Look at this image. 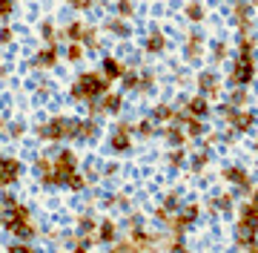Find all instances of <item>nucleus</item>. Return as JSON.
Returning a JSON list of instances; mask_svg holds the SVG:
<instances>
[{
    "mask_svg": "<svg viewBox=\"0 0 258 253\" xmlns=\"http://www.w3.org/2000/svg\"><path fill=\"white\" fill-rule=\"evenodd\" d=\"M0 225H3V207H0Z\"/></svg>",
    "mask_w": 258,
    "mask_h": 253,
    "instance_id": "47",
    "label": "nucleus"
},
{
    "mask_svg": "<svg viewBox=\"0 0 258 253\" xmlns=\"http://www.w3.org/2000/svg\"><path fill=\"white\" fill-rule=\"evenodd\" d=\"M232 130L235 132H249L252 130V124H255V115L252 113H235V118H232Z\"/></svg>",
    "mask_w": 258,
    "mask_h": 253,
    "instance_id": "19",
    "label": "nucleus"
},
{
    "mask_svg": "<svg viewBox=\"0 0 258 253\" xmlns=\"http://www.w3.org/2000/svg\"><path fill=\"white\" fill-rule=\"evenodd\" d=\"M221 92V81L215 75V69H201L198 72V95L204 98H212V95Z\"/></svg>",
    "mask_w": 258,
    "mask_h": 253,
    "instance_id": "5",
    "label": "nucleus"
},
{
    "mask_svg": "<svg viewBox=\"0 0 258 253\" xmlns=\"http://www.w3.org/2000/svg\"><path fill=\"white\" fill-rule=\"evenodd\" d=\"M244 101H247V92H244V86H238V89L230 95V104H232V107H241Z\"/></svg>",
    "mask_w": 258,
    "mask_h": 253,
    "instance_id": "34",
    "label": "nucleus"
},
{
    "mask_svg": "<svg viewBox=\"0 0 258 253\" xmlns=\"http://www.w3.org/2000/svg\"><path fill=\"white\" fill-rule=\"evenodd\" d=\"M166 49V35L161 32V29H149L147 40H144V52H149V55H161Z\"/></svg>",
    "mask_w": 258,
    "mask_h": 253,
    "instance_id": "8",
    "label": "nucleus"
},
{
    "mask_svg": "<svg viewBox=\"0 0 258 253\" xmlns=\"http://www.w3.org/2000/svg\"><path fill=\"white\" fill-rule=\"evenodd\" d=\"M86 3H95V0H86Z\"/></svg>",
    "mask_w": 258,
    "mask_h": 253,
    "instance_id": "48",
    "label": "nucleus"
},
{
    "mask_svg": "<svg viewBox=\"0 0 258 253\" xmlns=\"http://www.w3.org/2000/svg\"><path fill=\"white\" fill-rule=\"evenodd\" d=\"M115 15L123 20H129L132 15H135V3L132 0H115Z\"/></svg>",
    "mask_w": 258,
    "mask_h": 253,
    "instance_id": "22",
    "label": "nucleus"
},
{
    "mask_svg": "<svg viewBox=\"0 0 258 253\" xmlns=\"http://www.w3.org/2000/svg\"><path fill=\"white\" fill-rule=\"evenodd\" d=\"M101 72L106 81H118V78H123V64H120L118 58H103V64H101Z\"/></svg>",
    "mask_w": 258,
    "mask_h": 253,
    "instance_id": "11",
    "label": "nucleus"
},
{
    "mask_svg": "<svg viewBox=\"0 0 258 253\" xmlns=\"http://www.w3.org/2000/svg\"><path fill=\"white\" fill-rule=\"evenodd\" d=\"M106 32L115 35V38H129L132 35V26L123 18H112V20H106Z\"/></svg>",
    "mask_w": 258,
    "mask_h": 253,
    "instance_id": "18",
    "label": "nucleus"
},
{
    "mask_svg": "<svg viewBox=\"0 0 258 253\" xmlns=\"http://www.w3.org/2000/svg\"><path fill=\"white\" fill-rule=\"evenodd\" d=\"M184 15H186V20H189V23H201V20H204L201 0H189V3H186V9H184Z\"/></svg>",
    "mask_w": 258,
    "mask_h": 253,
    "instance_id": "20",
    "label": "nucleus"
},
{
    "mask_svg": "<svg viewBox=\"0 0 258 253\" xmlns=\"http://www.w3.org/2000/svg\"><path fill=\"white\" fill-rule=\"evenodd\" d=\"M57 61H60V49H57V43H43V46L37 49L35 55V69H55Z\"/></svg>",
    "mask_w": 258,
    "mask_h": 253,
    "instance_id": "4",
    "label": "nucleus"
},
{
    "mask_svg": "<svg viewBox=\"0 0 258 253\" xmlns=\"http://www.w3.org/2000/svg\"><path fill=\"white\" fill-rule=\"evenodd\" d=\"M210 52H212V61H215V64H221L224 58H227V43H221V40H215Z\"/></svg>",
    "mask_w": 258,
    "mask_h": 253,
    "instance_id": "31",
    "label": "nucleus"
},
{
    "mask_svg": "<svg viewBox=\"0 0 258 253\" xmlns=\"http://www.w3.org/2000/svg\"><path fill=\"white\" fill-rule=\"evenodd\" d=\"M66 6H72V9H78V12L92 9V3H86V0H66Z\"/></svg>",
    "mask_w": 258,
    "mask_h": 253,
    "instance_id": "37",
    "label": "nucleus"
},
{
    "mask_svg": "<svg viewBox=\"0 0 258 253\" xmlns=\"http://www.w3.org/2000/svg\"><path fill=\"white\" fill-rule=\"evenodd\" d=\"M66 187L69 190H83V178L78 176V173H72V176L66 178Z\"/></svg>",
    "mask_w": 258,
    "mask_h": 253,
    "instance_id": "35",
    "label": "nucleus"
},
{
    "mask_svg": "<svg viewBox=\"0 0 258 253\" xmlns=\"http://www.w3.org/2000/svg\"><path fill=\"white\" fill-rule=\"evenodd\" d=\"M6 230L18 239H32L35 236V227L29 225V219H18V222H6Z\"/></svg>",
    "mask_w": 258,
    "mask_h": 253,
    "instance_id": "15",
    "label": "nucleus"
},
{
    "mask_svg": "<svg viewBox=\"0 0 258 253\" xmlns=\"http://www.w3.org/2000/svg\"><path fill=\"white\" fill-rule=\"evenodd\" d=\"M98 104H101V113H112V115H115V113H120V107H123V95H120V92H106Z\"/></svg>",
    "mask_w": 258,
    "mask_h": 253,
    "instance_id": "16",
    "label": "nucleus"
},
{
    "mask_svg": "<svg viewBox=\"0 0 258 253\" xmlns=\"http://www.w3.org/2000/svg\"><path fill=\"white\" fill-rule=\"evenodd\" d=\"M152 121H155V124L175 121V110H172V107H166V104H161V107H155V110H152Z\"/></svg>",
    "mask_w": 258,
    "mask_h": 253,
    "instance_id": "21",
    "label": "nucleus"
},
{
    "mask_svg": "<svg viewBox=\"0 0 258 253\" xmlns=\"http://www.w3.org/2000/svg\"><path fill=\"white\" fill-rule=\"evenodd\" d=\"M135 130H138V135H144V138H147V135H152V132H155V121H152V118H149V121H141Z\"/></svg>",
    "mask_w": 258,
    "mask_h": 253,
    "instance_id": "33",
    "label": "nucleus"
},
{
    "mask_svg": "<svg viewBox=\"0 0 258 253\" xmlns=\"http://www.w3.org/2000/svg\"><path fill=\"white\" fill-rule=\"evenodd\" d=\"M9 132H12V138H20V135H23V124H12Z\"/></svg>",
    "mask_w": 258,
    "mask_h": 253,
    "instance_id": "42",
    "label": "nucleus"
},
{
    "mask_svg": "<svg viewBox=\"0 0 258 253\" xmlns=\"http://www.w3.org/2000/svg\"><path fill=\"white\" fill-rule=\"evenodd\" d=\"M195 219H198V207H195V205H186V207H181V216L175 219V233L181 236V233L186 230V227H189V225L195 222Z\"/></svg>",
    "mask_w": 258,
    "mask_h": 253,
    "instance_id": "13",
    "label": "nucleus"
},
{
    "mask_svg": "<svg viewBox=\"0 0 258 253\" xmlns=\"http://www.w3.org/2000/svg\"><path fill=\"white\" fill-rule=\"evenodd\" d=\"M106 92H109V81L103 78V72H81L72 84L75 101H101Z\"/></svg>",
    "mask_w": 258,
    "mask_h": 253,
    "instance_id": "1",
    "label": "nucleus"
},
{
    "mask_svg": "<svg viewBox=\"0 0 258 253\" xmlns=\"http://www.w3.org/2000/svg\"><path fill=\"white\" fill-rule=\"evenodd\" d=\"M83 32H86V23H83V20H72V23H66V29H63L66 43H81Z\"/></svg>",
    "mask_w": 258,
    "mask_h": 253,
    "instance_id": "17",
    "label": "nucleus"
},
{
    "mask_svg": "<svg viewBox=\"0 0 258 253\" xmlns=\"http://www.w3.org/2000/svg\"><path fill=\"white\" fill-rule=\"evenodd\" d=\"M40 38H43V43H57V29L52 20H43L40 23Z\"/></svg>",
    "mask_w": 258,
    "mask_h": 253,
    "instance_id": "23",
    "label": "nucleus"
},
{
    "mask_svg": "<svg viewBox=\"0 0 258 253\" xmlns=\"http://www.w3.org/2000/svg\"><path fill=\"white\" fill-rule=\"evenodd\" d=\"M123 89H129V92H138V72H123Z\"/></svg>",
    "mask_w": 258,
    "mask_h": 253,
    "instance_id": "30",
    "label": "nucleus"
},
{
    "mask_svg": "<svg viewBox=\"0 0 258 253\" xmlns=\"http://www.w3.org/2000/svg\"><path fill=\"white\" fill-rule=\"evenodd\" d=\"M218 207H221V210H230V207H232V198H230V196L218 198Z\"/></svg>",
    "mask_w": 258,
    "mask_h": 253,
    "instance_id": "43",
    "label": "nucleus"
},
{
    "mask_svg": "<svg viewBox=\"0 0 258 253\" xmlns=\"http://www.w3.org/2000/svg\"><path fill=\"white\" fill-rule=\"evenodd\" d=\"M224 178L230 184H235L238 190H249V176L244 173V167H227L224 170Z\"/></svg>",
    "mask_w": 258,
    "mask_h": 253,
    "instance_id": "14",
    "label": "nucleus"
},
{
    "mask_svg": "<svg viewBox=\"0 0 258 253\" xmlns=\"http://www.w3.org/2000/svg\"><path fill=\"white\" fill-rule=\"evenodd\" d=\"M98 239H101V242H115V239H118V227L112 225V222H103Z\"/></svg>",
    "mask_w": 258,
    "mask_h": 253,
    "instance_id": "29",
    "label": "nucleus"
},
{
    "mask_svg": "<svg viewBox=\"0 0 258 253\" xmlns=\"http://www.w3.org/2000/svg\"><path fill=\"white\" fill-rule=\"evenodd\" d=\"M12 40H15V32H12L9 26H0V43H3V46H9Z\"/></svg>",
    "mask_w": 258,
    "mask_h": 253,
    "instance_id": "36",
    "label": "nucleus"
},
{
    "mask_svg": "<svg viewBox=\"0 0 258 253\" xmlns=\"http://www.w3.org/2000/svg\"><path fill=\"white\" fill-rule=\"evenodd\" d=\"M232 18H235V23H238L241 35H247L249 32V18H252V3H249V0H235Z\"/></svg>",
    "mask_w": 258,
    "mask_h": 253,
    "instance_id": "7",
    "label": "nucleus"
},
{
    "mask_svg": "<svg viewBox=\"0 0 258 253\" xmlns=\"http://www.w3.org/2000/svg\"><path fill=\"white\" fill-rule=\"evenodd\" d=\"M20 178V161L18 159H0V187H12Z\"/></svg>",
    "mask_w": 258,
    "mask_h": 253,
    "instance_id": "6",
    "label": "nucleus"
},
{
    "mask_svg": "<svg viewBox=\"0 0 258 253\" xmlns=\"http://www.w3.org/2000/svg\"><path fill=\"white\" fill-rule=\"evenodd\" d=\"M83 49H89V52H95V49L101 46V43H98V29L95 26H86V32H83Z\"/></svg>",
    "mask_w": 258,
    "mask_h": 253,
    "instance_id": "24",
    "label": "nucleus"
},
{
    "mask_svg": "<svg viewBox=\"0 0 258 253\" xmlns=\"http://www.w3.org/2000/svg\"><path fill=\"white\" fill-rule=\"evenodd\" d=\"M186 113L192 115V118H207V115H210V101H207V98H204V95H195V98H189V101H186Z\"/></svg>",
    "mask_w": 258,
    "mask_h": 253,
    "instance_id": "10",
    "label": "nucleus"
},
{
    "mask_svg": "<svg viewBox=\"0 0 258 253\" xmlns=\"http://www.w3.org/2000/svg\"><path fill=\"white\" fill-rule=\"evenodd\" d=\"M164 207H166V213H172V210H178V196H169L164 201Z\"/></svg>",
    "mask_w": 258,
    "mask_h": 253,
    "instance_id": "40",
    "label": "nucleus"
},
{
    "mask_svg": "<svg viewBox=\"0 0 258 253\" xmlns=\"http://www.w3.org/2000/svg\"><path fill=\"white\" fill-rule=\"evenodd\" d=\"M86 244H89V242H83V244H78V247H75V253H89V247H86Z\"/></svg>",
    "mask_w": 258,
    "mask_h": 253,
    "instance_id": "46",
    "label": "nucleus"
},
{
    "mask_svg": "<svg viewBox=\"0 0 258 253\" xmlns=\"http://www.w3.org/2000/svg\"><path fill=\"white\" fill-rule=\"evenodd\" d=\"M255 150H258V144H255Z\"/></svg>",
    "mask_w": 258,
    "mask_h": 253,
    "instance_id": "49",
    "label": "nucleus"
},
{
    "mask_svg": "<svg viewBox=\"0 0 258 253\" xmlns=\"http://www.w3.org/2000/svg\"><path fill=\"white\" fill-rule=\"evenodd\" d=\"M12 12H15V0H0V20H9Z\"/></svg>",
    "mask_w": 258,
    "mask_h": 253,
    "instance_id": "32",
    "label": "nucleus"
},
{
    "mask_svg": "<svg viewBox=\"0 0 258 253\" xmlns=\"http://www.w3.org/2000/svg\"><path fill=\"white\" fill-rule=\"evenodd\" d=\"M241 222L258 227V205H244L241 207Z\"/></svg>",
    "mask_w": 258,
    "mask_h": 253,
    "instance_id": "25",
    "label": "nucleus"
},
{
    "mask_svg": "<svg viewBox=\"0 0 258 253\" xmlns=\"http://www.w3.org/2000/svg\"><path fill=\"white\" fill-rule=\"evenodd\" d=\"M169 164H172V167H181V164H184V153L175 150L172 156H169Z\"/></svg>",
    "mask_w": 258,
    "mask_h": 253,
    "instance_id": "39",
    "label": "nucleus"
},
{
    "mask_svg": "<svg viewBox=\"0 0 258 253\" xmlns=\"http://www.w3.org/2000/svg\"><path fill=\"white\" fill-rule=\"evenodd\" d=\"M9 253H35L29 244H15V247H9Z\"/></svg>",
    "mask_w": 258,
    "mask_h": 253,
    "instance_id": "41",
    "label": "nucleus"
},
{
    "mask_svg": "<svg viewBox=\"0 0 258 253\" xmlns=\"http://www.w3.org/2000/svg\"><path fill=\"white\" fill-rule=\"evenodd\" d=\"M92 138H98V121L78 118V135H75V141H92Z\"/></svg>",
    "mask_w": 258,
    "mask_h": 253,
    "instance_id": "12",
    "label": "nucleus"
},
{
    "mask_svg": "<svg viewBox=\"0 0 258 253\" xmlns=\"http://www.w3.org/2000/svg\"><path fill=\"white\" fill-rule=\"evenodd\" d=\"M201 49H204V35L198 32V29H192V32H189V38H186V49H184L186 61H198Z\"/></svg>",
    "mask_w": 258,
    "mask_h": 253,
    "instance_id": "9",
    "label": "nucleus"
},
{
    "mask_svg": "<svg viewBox=\"0 0 258 253\" xmlns=\"http://www.w3.org/2000/svg\"><path fill=\"white\" fill-rule=\"evenodd\" d=\"M155 86V75L149 72V69H144V72H138V92H149Z\"/></svg>",
    "mask_w": 258,
    "mask_h": 253,
    "instance_id": "26",
    "label": "nucleus"
},
{
    "mask_svg": "<svg viewBox=\"0 0 258 253\" xmlns=\"http://www.w3.org/2000/svg\"><path fill=\"white\" fill-rule=\"evenodd\" d=\"M255 78V55L252 52H238L235 64L230 69V84L232 86H247Z\"/></svg>",
    "mask_w": 258,
    "mask_h": 253,
    "instance_id": "3",
    "label": "nucleus"
},
{
    "mask_svg": "<svg viewBox=\"0 0 258 253\" xmlns=\"http://www.w3.org/2000/svg\"><path fill=\"white\" fill-rule=\"evenodd\" d=\"M207 159H210L207 153H198V156L192 159V167H195V170H204V167H207Z\"/></svg>",
    "mask_w": 258,
    "mask_h": 253,
    "instance_id": "38",
    "label": "nucleus"
},
{
    "mask_svg": "<svg viewBox=\"0 0 258 253\" xmlns=\"http://www.w3.org/2000/svg\"><path fill=\"white\" fill-rule=\"evenodd\" d=\"M129 250H132L129 244H118V247H112V253H129Z\"/></svg>",
    "mask_w": 258,
    "mask_h": 253,
    "instance_id": "45",
    "label": "nucleus"
},
{
    "mask_svg": "<svg viewBox=\"0 0 258 253\" xmlns=\"http://www.w3.org/2000/svg\"><path fill=\"white\" fill-rule=\"evenodd\" d=\"M164 135H166V141H169L172 147H181V144L186 141V135H184V130H181V127H169Z\"/></svg>",
    "mask_w": 258,
    "mask_h": 253,
    "instance_id": "27",
    "label": "nucleus"
},
{
    "mask_svg": "<svg viewBox=\"0 0 258 253\" xmlns=\"http://www.w3.org/2000/svg\"><path fill=\"white\" fill-rule=\"evenodd\" d=\"M172 253H189V250L184 247V242H175V244H172Z\"/></svg>",
    "mask_w": 258,
    "mask_h": 253,
    "instance_id": "44",
    "label": "nucleus"
},
{
    "mask_svg": "<svg viewBox=\"0 0 258 253\" xmlns=\"http://www.w3.org/2000/svg\"><path fill=\"white\" fill-rule=\"evenodd\" d=\"M37 135H40L43 141H66V138L75 141V135H78V118L55 115L52 121H46V124L37 127Z\"/></svg>",
    "mask_w": 258,
    "mask_h": 253,
    "instance_id": "2",
    "label": "nucleus"
},
{
    "mask_svg": "<svg viewBox=\"0 0 258 253\" xmlns=\"http://www.w3.org/2000/svg\"><path fill=\"white\" fill-rule=\"evenodd\" d=\"M83 52H86L83 43H66V61H69V64H78L83 58Z\"/></svg>",
    "mask_w": 258,
    "mask_h": 253,
    "instance_id": "28",
    "label": "nucleus"
}]
</instances>
